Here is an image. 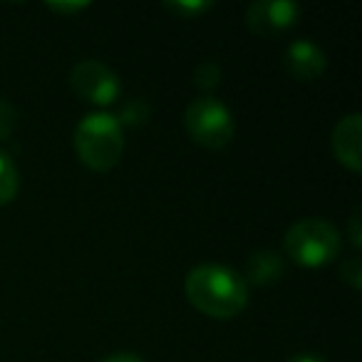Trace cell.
I'll use <instances>...</instances> for the list:
<instances>
[{
	"mask_svg": "<svg viewBox=\"0 0 362 362\" xmlns=\"http://www.w3.org/2000/svg\"><path fill=\"white\" fill-rule=\"evenodd\" d=\"M340 276H342V281L350 283L355 291H360L362 288V261L360 258H350V261L342 263Z\"/></svg>",
	"mask_w": 362,
	"mask_h": 362,
	"instance_id": "9a60e30c",
	"label": "cell"
},
{
	"mask_svg": "<svg viewBox=\"0 0 362 362\" xmlns=\"http://www.w3.org/2000/svg\"><path fill=\"white\" fill-rule=\"evenodd\" d=\"M286 362H325L320 355H313V352H298V355H291Z\"/></svg>",
	"mask_w": 362,
	"mask_h": 362,
	"instance_id": "d6986e66",
	"label": "cell"
},
{
	"mask_svg": "<svg viewBox=\"0 0 362 362\" xmlns=\"http://www.w3.org/2000/svg\"><path fill=\"white\" fill-rule=\"evenodd\" d=\"M300 8L293 0H256L246 11V25L263 37L281 35L296 25Z\"/></svg>",
	"mask_w": 362,
	"mask_h": 362,
	"instance_id": "8992f818",
	"label": "cell"
},
{
	"mask_svg": "<svg viewBox=\"0 0 362 362\" xmlns=\"http://www.w3.org/2000/svg\"><path fill=\"white\" fill-rule=\"evenodd\" d=\"M18 124V112L8 100H0V139H8Z\"/></svg>",
	"mask_w": 362,
	"mask_h": 362,
	"instance_id": "5bb4252c",
	"label": "cell"
},
{
	"mask_svg": "<svg viewBox=\"0 0 362 362\" xmlns=\"http://www.w3.org/2000/svg\"><path fill=\"white\" fill-rule=\"evenodd\" d=\"M146 119H149V105H146L144 100H129L124 107H122L119 117H117V122H119L122 127L124 124H144Z\"/></svg>",
	"mask_w": 362,
	"mask_h": 362,
	"instance_id": "7c38bea8",
	"label": "cell"
},
{
	"mask_svg": "<svg viewBox=\"0 0 362 362\" xmlns=\"http://www.w3.org/2000/svg\"><path fill=\"white\" fill-rule=\"evenodd\" d=\"M70 87L92 105H112L119 97V77L100 60H80L70 70Z\"/></svg>",
	"mask_w": 362,
	"mask_h": 362,
	"instance_id": "5b68a950",
	"label": "cell"
},
{
	"mask_svg": "<svg viewBox=\"0 0 362 362\" xmlns=\"http://www.w3.org/2000/svg\"><path fill=\"white\" fill-rule=\"evenodd\" d=\"M18 189H21V174H18V166L13 164V159L0 151V206L3 204H11L18 197Z\"/></svg>",
	"mask_w": 362,
	"mask_h": 362,
	"instance_id": "30bf717a",
	"label": "cell"
},
{
	"mask_svg": "<svg viewBox=\"0 0 362 362\" xmlns=\"http://www.w3.org/2000/svg\"><path fill=\"white\" fill-rule=\"evenodd\" d=\"M360 206L355 209V211H352V216H350V241H352V246L355 248H360L362 246V228H360Z\"/></svg>",
	"mask_w": 362,
	"mask_h": 362,
	"instance_id": "2e32d148",
	"label": "cell"
},
{
	"mask_svg": "<svg viewBox=\"0 0 362 362\" xmlns=\"http://www.w3.org/2000/svg\"><path fill=\"white\" fill-rule=\"evenodd\" d=\"M187 298L209 317L226 320L248 305V286L236 271L221 263H202L184 281Z\"/></svg>",
	"mask_w": 362,
	"mask_h": 362,
	"instance_id": "6da1fadb",
	"label": "cell"
},
{
	"mask_svg": "<svg viewBox=\"0 0 362 362\" xmlns=\"http://www.w3.org/2000/svg\"><path fill=\"white\" fill-rule=\"evenodd\" d=\"M102 362H144V357L134 355V352H115V355L105 357Z\"/></svg>",
	"mask_w": 362,
	"mask_h": 362,
	"instance_id": "ac0fdd59",
	"label": "cell"
},
{
	"mask_svg": "<svg viewBox=\"0 0 362 362\" xmlns=\"http://www.w3.org/2000/svg\"><path fill=\"white\" fill-rule=\"evenodd\" d=\"M75 149L82 164L95 171H107L122 159L124 129L115 115H105V112L87 115L75 129Z\"/></svg>",
	"mask_w": 362,
	"mask_h": 362,
	"instance_id": "7a4b0ae2",
	"label": "cell"
},
{
	"mask_svg": "<svg viewBox=\"0 0 362 362\" xmlns=\"http://www.w3.org/2000/svg\"><path fill=\"white\" fill-rule=\"evenodd\" d=\"M283 67L296 80L313 82L327 70V55L313 40H296L283 52Z\"/></svg>",
	"mask_w": 362,
	"mask_h": 362,
	"instance_id": "52a82bcc",
	"label": "cell"
},
{
	"mask_svg": "<svg viewBox=\"0 0 362 362\" xmlns=\"http://www.w3.org/2000/svg\"><path fill=\"white\" fill-rule=\"evenodd\" d=\"M194 82H197L199 90L209 92V90H216L218 82H221V67H218V62H202V65L197 67V72H194Z\"/></svg>",
	"mask_w": 362,
	"mask_h": 362,
	"instance_id": "8fae6325",
	"label": "cell"
},
{
	"mask_svg": "<svg viewBox=\"0 0 362 362\" xmlns=\"http://www.w3.org/2000/svg\"><path fill=\"white\" fill-rule=\"evenodd\" d=\"M164 8L174 13L176 18L189 21V18H197L202 13H206L211 8V3H202V0H171V3H164Z\"/></svg>",
	"mask_w": 362,
	"mask_h": 362,
	"instance_id": "4fadbf2b",
	"label": "cell"
},
{
	"mask_svg": "<svg viewBox=\"0 0 362 362\" xmlns=\"http://www.w3.org/2000/svg\"><path fill=\"white\" fill-rule=\"evenodd\" d=\"M47 8L55 13H62V16H75V13L85 11L87 3H47Z\"/></svg>",
	"mask_w": 362,
	"mask_h": 362,
	"instance_id": "e0dca14e",
	"label": "cell"
},
{
	"mask_svg": "<svg viewBox=\"0 0 362 362\" xmlns=\"http://www.w3.org/2000/svg\"><path fill=\"white\" fill-rule=\"evenodd\" d=\"M286 273V263L276 251H256L246 261V278L253 286H271Z\"/></svg>",
	"mask_w": 362,
	"mask_h": 362,
	"instance_id": "9c48e42d",
	"label": "cell"
},
{
	"mask_svg": "<svg viewBox=\"0 0 362 362\" xmlns=\"http://www.w3.org/2000/svg\"><path fill=\"white\" fill-rule=\"evenodd\" d=\"M332 151L335 159L350 171L362 169V117L360 112L345 115L332 129Z\"/></svg>",
	"mask_w": 362,
	"mask_h": 362,
	"instance_id": "ba28073f",
	"label": "cell"
},
{
	"mask_svg": "<svg viewBox=\"0 0 362 362\" xmlns=\"http://www.w3.org/2000/svg\"><path fill=\"white\" fill-rule=\"evenodd\" d=\"M184 127L197 144L206 149H223L233 139V115L216 97H199L184 110Z\"/></svg>",
	"mask_w": 362,
	"mask_h": 362,
	"instance_id": "277c9868",
	"label": "cell"
},
{
	"mask_svg": "<svg viewBox=\"0 0 362 362\" xmlns=\"http://www.w3.org/2000/svg\"><path fill=\"white\" fill-rule=\"evenodd\" d=\"M286 256L293 263L305 268H317L335 261L340 253V233L325 218H303L288 228L286 238Z\"/></svg>",
	"mask_w": 362,
	"mask_h": 362,
	"instance_id": "3957f363",
	"label": "cell"
}]
</instances>
